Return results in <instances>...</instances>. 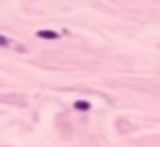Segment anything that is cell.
I'll return each instance as SVG.
<instances>
[{
    "label": "cell",
    "instance_id": "cell-1",
    "mask_svg": "<svg viewBox=\"0 0 160 147\" xmlns=\"http://www.w3.org/2000/svg\"><path fill=\"white\" fill-rule=\"evenodd\" d=\"M37 37H39V39L54 41V39H58V33H56V30H39V33H37Z\"/></svg>",
    "mask_w": 160,
    "mask_h": 147
},
{
    "label": "cell",
    "instance_id": "cell-2",
    "mask_svg": "<svg viewBox=\"0 0 160 147\" xmlns=\"http://www.w3.org/2000/svg\"><path fill=\"white\" fill-rule=\"evenodd\" d=\"M74 108H76V110H91V104L84 102V99H78V102L74 104Z\"/></svg>",
    "mask_w": 160,
    "mask_h": 147
},
{
    "label": "cell",
    "instance_id": "cell-3",
    "mask_svg": "<svg viewBox=\"0 0 160 147\" xmlns=\"http://www.w3.org/2000/svg\"><path fill=\"white\" fill-rule=\"evenodd\" d=\"M7 43H9V41H7V39H4V37L0 35V46H7Z\"/></svg>",
    "mask_w": 160,
    "mask_h": 147
}]
</instances>
